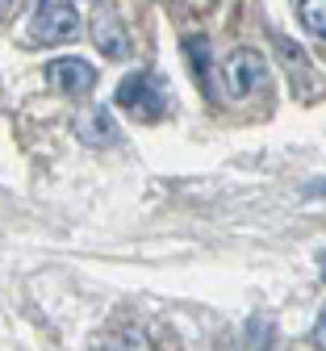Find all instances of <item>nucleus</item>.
Masks as SVG:
<instances>
[{"instance_id": "obj_9", "label": "nucleus", "mask_w": 326, "mask_h": 351, "mask_svg": "<svg viewBox=\"0 0 326 351\" xmlns=\"http://www.w3.org/2000/svg\"><path fill=\"white\" fill-rule=\"evenodd\" d=\"M305 197H326V180H310V189H305Z\"/></svg>"}, {"instance_id": "obj_10", "label": "nucleus", "mask_w": 326, "mask_h": 351, "mask_svg": "<svg viewBox=\"0 0 326 351\" xmlns=\"http://www.w3.org/2000/svg\"><path fill=\"white\" fill-rule=\"evenodd\" d=\"M314 343L326 347V314H322V322H318V330H314Z\"/></svg>"}, {"instance_id": "obj_3", "label": "nucleus", "mask_w": 326, "mask_h": 351, "mask_svg": "<svg viewBox=\"0 0 326 351\" xmlns=\"http://www.w3.org/2000/svg\"><path fill=\"white\" fill-rule=\"evenodd\" d=\"M30 34L38 42H67L80 34V13L67 5V0H42L34 21H30Z\"/></svg>"}, {"instance_id": "obj_8", "label": "nucleus", "mask_w": 326, "mask_h": 351, "mask_svg": "<svg viewBox=\"0 0 326 351\" xmlns=\"http://www.w3.org/2000/svg\"><path fill=\"white\" fill-rule=\"evenodd\" d=\"M189 55H193V67H197L201 84H209V42L205 38H189Z\"/></svg>"}, {"instance_id": "obj_7", "label": "nucleus", "mask_w": 326, "mask_h": 351, "mask_svg": "<svg viewBox=\"0 0 326 351\" xmlns=\"http://www.w3.org/2000/svg\"><path fill=\"white\" fill-rule=\"evenodd\" d=\"M301 25L314 34V38H326V0H301Z\"/></svg>"}, {"instance_id": "obj_4", "label": "nucleus", "mask_w": 326, "mask_h": 351, "mask_svg": "<svg viewBox=\"0 0 326 351\" xmlns=\"http://www.w3.org/2000/svg\"><path fill=\"white\" fill-rule=\"evenodd\" d=\"M46 80H51L59 93L80 97V93H92V84H97V67L84 63V59H55L51 67H46Z\"/></svg>"}, {"instance_id": "obj_6", "label": "nucleus", "mask_w": 326, "mask_h": 351, "mask_svg": "<svg viewBox=\"0 0 326 351\" xmlns=\"http://www.w3.org/2000/svg\"><path fill=\"white\" fill-rule=\"evenodd\" d=\"M75 134H80L88 147H109V143H117V125L109 121L105 109H92V113H84V117L75 121Z\"/></svg>"}, {"instance_id": "obj_5", "label": "nucleus", "mask_w": 326, "mask_h": 351, "mask_svg": "<svg viewBox=\"0 0 326 351\" xmlns=\"http://www.w3.org/2000/svg\"><path fill=\"white\" fill-rule=\"evenodd\" d=\"M92 42H97L101 55H109V59H130V34L109 9H97V17H92Z\"/></svg>"}, {"instance_id": "obj_1", "label": "nucleus", "mask_w": 326, "mask_h": 351, "mask_svg": "<svg viewBox=\"0 0 326 351\" xmlns=\"http://www.w3.org/2000/svg\"><path fill=\"white\" fill-rule=\"evenodd\" d=\"M222 75H226V93L230 97H251L259 93V88H268V63L259 51L251 47H239V51H230L226 63H222Z\"/></svg>"}, {"instance_id": "obj_2", "label": "nucleus", "mask_w": 326, "mask_h": 351, "mask_svg": "<svg viewBox=\"0 0 326 351\" xmlns=\"http://www.w3.org/2000/svg\"><path fill=\"white\" fill-rule=\"evenodd\" d=\"M117 105L130 109V113H138V117H147V121L159 117V113L167 109L163 80L151 75V71H134V75H126V80L117 84Z\"/></svg>"}]
</instances>
